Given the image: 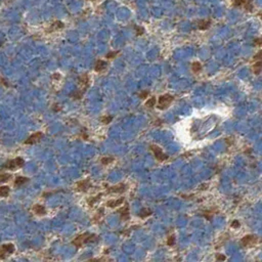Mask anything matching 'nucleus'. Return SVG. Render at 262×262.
I'll return each mask as SVG.
<instances>
[{
	"mask_svg": "<svg viewBox=\"0 0 262 262\" xmlns=\"http://www.w3.org/2000/svg\"><path fill=\"white\" fill-rule=\"evenodd\" d=\"M97 239L98 238L95 235H90V234H88V232H84V234L76 236V238L72 241V244L74 245L76 248H81L82 246H84L85 244L95 242Z\"/></svg>",
	"mask_w": 262,
	"mask_h": 262,
	"instance_id": "f257e3e1",
	"label": "nucleus"
},
{
	"mask_svg": "<svg viewBox=\"0 0 262 262\" xmlns=\"http://www.w3.org/2000/svg\"><path fill=\"white\" fill-rule=\"evenodd\" d=\"M25 165V160L23 158H15L12 160H9L6 163H4L2 166V169L6 170H15V169L22 168Z\"/></svg>",
	"mask_w": 262,
	"mask_h": 262,
	"instance_id": "f03ea898",
	"label": "nucleus"
},
{
	"mask_svg": "<svg viewBox=\"0 0 262 262\" xmlns=\"http://www.w3.org/2000/svg\"><path fill=\"white\" fill-rule=\"evenodd\" d=\"M174 97L170 94H164L159 97V103H158V108L159 110H166L170 107L171 103L173 101Z\"/></svg>",
	"mask_w": 262,
	"mask_h": 262,
	"instance_id": "7ed1b4c3",
	"label": "nucleus"
},
{
	"mask_svg": "<svg viewBox=\"0 0 262 262\" xmlns=\"http://www.w3.org/2000/svg\"><path fill=\"white\" fill-rule=\"evenodd\" d=\"M258 242V238L256 235H245L244 238H243L241 239V243L242 245L244 246V247H253V246H255L257 244Z\"/></svg>",
	"mask_w": 262,
	"mask_h": 262,
	"instance_id": "20e7f679",
	"label": "nucleus"
},
{
	"mask_svg": "<svg viewBox=\"0 0 262 262\" xmlns=\"http://www.w3.org/2000/svg\"><path fill=\"white\" fill-rule=\"evenodd\" d=\"M151 149L153 151V153H154L155 157H156V159L158 160V161L163 162V161H166V160L168 159V156L163 153L162 149L160 148V146L156 145H151Z\"/></svg>",
	"mask_w": 262,
	"mask_h": 262,
	"instance_id": "39448f33",
	"label": "nucleus"
},
{
	"mask_svg": "<svg viewBox=\"0 0 262 262\" xmlns=\"http://www.w3.org/2000/svg\"><path fill=\"white\" fill-rule=\"evenodd\" d=\"M14 252V246L12 244H4L0 248V259H5L7 255H10Z\"/></svg>",
	"mask_w": 262,
	"mask_h": 262,
	"instance_id": "423d86ee",
	"label": "nucleus"
},
{
	"mask_svg": "<svg viewBox=\"0 0 262 262\" xmlns=\"http://www.w3.org/2000/svg\"><path fill=\"white\" fill-rule=\"evenodd\" d=\"M42 138H43V133L36 132V133H34L33 135H31L26 141H25V145H34V143L39 142Z\"/></svg>",
	"mask_w": 262,
	"mask_h": 262,
	"instance_id": "0eeeda50",
	"label": "nucleus"
},
{
	"mask_svg": "<svg viewBox=\"0 0 262 262\" xmlns=\"http://www.w3.org/2000/svg\"><path fill=\"white\" fill-rule=\"evenodd\" d=\"M78 82H79V85L82 87L81 90L83 92H85V90L88 88V85H89V76L87 74H83L82 76H80L78 78Z\"/></svg>",
	"mask_w": 262,
	"mask_h": 262,
	"instance_id": "6e6552de",
	"label": "nucleus"
},
{
	"mask_svg": "<svg viewBox=\"0 0 262 262\" xmlns=\"http://www.w3.org/2000/svg\"><path fill=\"white\" fill-rule=\"evenodd\" d=\"M127 185L125 183H119L115 186H112L108 190V193H115V194H122L124 191H126Z\"/></svg>",
	"mask_w": 262,
	"mask_h": 262,
	"instance_id": "1a4fd4ad",
	"label": "nucleus"
},
{
	"mask_svg": "<svg viewBox=\"0 0 262 262\" xmlns=\"http://www.w3.org/2000/svg\"><path fill=\"white\" fill-rule=\"evenodd\" d=\"M251 1L252 0H234L235 6H244L245 9L251 10Z\"/></svg>",
	"mask_w": 262,
	"mask_h": 262,
	"instance_id": "9d476101",
	"label": "nucleus"
},
{
	"mask_svg": "<svg viewBox=\"0 0 262 262\" xmlns=\"http://www.w3.org/2000/svg\"><path fill=\"white\" fill-rule=\"evenodd\" d=\"M90 186V182H89V179H85L78 182L77 184V188L79 191H86Z\"/></svg>",
	"mask_w": 262,
	"mask_h": 262,
	"instance_id": "9b49d317",
	"label": "nucleus"
},
{
	"mask_svg": "<svg viewBox=\"0 0 262 262\" xmlns=\"http://www.w3.org/2000/svg\"><path fill=\"white\" fill-rule=\"evenodd\" d=\"M118 213L120 214L121 218H122L123 220H126L129 218V206L126 204V206L124 207V208L120 209L119 211H118Z\"/></svg>",
	"mask_w": 262,
	"mask_h": 262,
	"instance_id": "f8f14e48",
	"label": "nucleus"
},
{
	"mask_svg": "<svg viewBox=\"0 0 262 262\" xmlns=\"http://www.w3.org/2000/svg\"><path fill=\"white\" fill-rule=\"evenodd\" d=\"M123 202H124V198H120V199H118V200H110L107 202V206L110 207V208H114V207L121 205Z\"/></svg>",
	"mask_w": 262,
	"mask_h": 262,
	"instance_id": "ddd939ff",
	"label": "nucleus"
},
{
	"mask_svg": "<svg viewBox=\"0 0 262 262\" xmlns=\"http://www.w3.org/2000/svg\"><path fill=\"white\" fill-rule=\"evenodd\" d=\"M107 68V63L104 62V60H97L96 63H95V67H94V70L96 72H103L104 70Z\"/></svg>",
	"mask_w": 262,
	"mask_h": 262,
	"instance_id": "4468645a",
	"label": "nucleus"
},
{
	"mask_svg": "<svg viewBox=\"0 0 262 262\" xmlns=\"http://www.w3.org/2000/svg\"><path fill=\"white\" fill-rule=\"evenodd\" d=\"M33 210H34V212L37 214V215H45V214H46V210H45V208H44V206L39 205V204L35 205Z\"/></svg>",
	"mask_w": 262,
	"mask_h": 262,
	"instance_id": "2eb2a0df",
	"label": "nucleus"
},
{
	"mask_svg": "<svg viewBox=\"0 0 262 262\" xmlns=\"http://www.w3.org/2000/svg\"><path fill=\"white\" fill-rule=\"evenodd\" d=\"M28 181H29V178H27V177H23V176H18V177L15 178V180H14V185H15V186H22V185H23V184L27 183Z\"/></svg>",
	"mask_w": 262,
	"mask_h": 262,
	"instance_id": "dca6fc26",
	"label": "nucleus"
},
{
	"mask_svg": "<svg viewBox=\"0 0 262 262\" xmlns=\"http://www.w3.org/2000/svg\"><path fill=\"white\" fill-rule=\"evenodd\" d=\"M210 24H211V22L209 20H203V21L199 22L198 27H199V29H201V30H206V29H208L210 27Z\"/></svg>",
	"mask_w": 262,
	"mask_h": 262,
	"instance_id": "f3484780",
	"label": "nucleus"
},
{
	"mask_svg": "<svg viewBox=\"0 0 262 262\" xmlns=\"http://www.w3.org/2000/svg\"><path fill=\"white\" fill-rule=\"evenodd\" d=\"M261 69H262V63H261L260 60H259V62H257V63H254V66H253V72H254L255 75H259L260 73H261Z\"/></svg>",
	"mask_w": 262,
	"mask_h": 262,
	"instance_id": "a211bd4d",
	"label": "nucleus"
},
{
	"mask_svg": "<svg viewBox=\"0 0 262 262\" xmlns=\"http://www.w3.org/2000/svg\"><path fill=\"white\" fill-rule=\"evenodd\" d=\"M63 27V24L62 23V22H54V23L51 25V27H50L49 32L56 31V30H59V29H62Z\"/></svg>",
	"mask_w": 262,
	"mask_h": 262,
	"instance_id": "6ab92c4d",
	"label": "nucleus"
},
{
	"mask_svg": "<svg viewBox=\"0 0 262 262\" xmlns=\"http://www.w3.org/2000/svg\"><path fill=\"white\" fill-rule=\"evenodd\" d=\"M152 214H153L152 210L145 208V209H142L141 211H140L138 215H139L140 217H141V218H145V217H148V216H151Z\"/></svg>",
	"mask_w": 262,
	"mask_h": 262,
	"instance_id": "aec40b11",
	"label": "nucleus"
},
{
	"mask_svg": "<svg viewBox=\"0 0 262 262\" xmlns=\"http://www.w3.org/2000/svg\"><path fill=\"white\" fill-rule=\"evenodd\" d=\"M9 191H10V190H9L8 186H1L0 187V197H3V198L7 197Z\"/></svg>",
	"mask_w": 262,
	"mask_h": 262,
	"instance_id": "412c9836",
	"label": "nucleus"
},
{
	"mask_svg": "<svg viewBox=\"0 0 262 262\" xmlns=\"http://www.w3.org/2000/svg\"><path fill=\"white\" fill-rule=\"evenodd\" d=\"M10 178H11V174H8V173L0 174V184L8 181V179H10Z\"/></svg>",
	"mask_w": 262,
	"mask_h": 262,
	"instance_id": "4be33fe9",
	"label": "nucleus"
},
{
	"mask_svg": "<svg viewBox=\"0 0 262 262\" xmlns=\"http://www.w3.org/2000/svg\"><path fill=\"white\" fill-rule=\"evenodd\" d=\"M191 69H193L194 73H199L201 70H202V65L199 62H194L191 66Z\"/></svg>",
	"mask_w": 262,
	"mask_h": 262,
	"instance_id": "5701e85b",
	"label": "nucleus"
},
{
	"mask_svg": "<svg viewBox=\"0 0 262 262\" xmlns=\"http://www.w3.org/2000/svg\"><path fill=\"white\" fill-rule=\"evenodd\" d=\"M145 105L148 108H154L156 105V97H151L149 100H148V101L145 103Z\"/></svg>",
	"mask_w": 262,
	"mask_h": 262,
	"instance_id": "b1692460",
	"label": "nucleus"
},
{
	"mask_svg": "<svg viewBox=\"0 0 262 262\" xmlns=\"http://www.w3.org/2000/svg\"><path fill=\"white\" fill-rule=\"evenodd\" d=\"M114 158H112V157H104V158H103L101 159V164L103 165H108V164H111L112 162L114 161Z\"/></svg>",
	"mask_w": 262,
	"mask_h": 262,
	"instance_id": "393cba45",
	"label": "nucleus"
},
{
	"mask_svg": "<svg viewBox=\"0 0 262 262\" xmlns=\"http://www.w3.org/2000/svg\"><path fill=\"white\" fill-rule=\"evenodd\" d=\"M100 120H101V123L108 124V123L112 122V120H113V117H112V116H104V117H101Z\"/></svg>",
	"mask_w": 262,
	"mask_h": 262,
	"instance_id": "a878e982",
	"label": "nucleus"
},
{
	"mask_svg": "<svg viewBox=\"0 0 262 262\" xmlns=\"http://www.w3.org/2000/svg\"><path fill=\"white\" fill-rule=\"evenodd\" d=\"M175 244V236L174 235H170L167 239V245L170 246V247H172V246H174Z\"/></svg>",
	"mask_w": 262,
	"mask_h": 262,
	"instance_id": "bb28decb",
	"label": "nucleus"
},
{
	"mask_svg": "<svg viewBox=\"0 0 262 262\" xmlns=\"http://www.w3.org/2000/svg\"><path fill=\"white\" fill-rule=\"evenodd\" d=\"M100 196H101V194H98V196H95V198H92V199L88 202L89 206H93V204H94L95 202H96V201H98V200L100 199Z\"/></svg>",
	"mask_w": 262,
	"mask_h": 262,
	"instance_id": "cd10ccee",
	"label": "nucleus"
},
{
	"mask_svg": "<svg viewBox=\"0 0 262 262\" xmlns=\"http://www.w3.org/2000/svg\"><path fill=\"white\" fill-rule=\"evenodd\" d=\"M149 92L148 90H145V91H142L139 93V97L141 98V100H145V98H146L149 96Z\"/></svg>",
	"mask_w": 262,
	"mask_h": 262,
	"instance_id": "c85d7f7f",
	"label": "nucleus"
},
{
	"mask_svg": "<svg viewBox=\"0 0 262 262\" xmlns=\"http://www.w3.org/2000/svg\"><path fill=\"white\" fill-rule=\"evenodd\" d=\"M216 260L217 261H225L226 257L224 256V255H222V254H217L216 255Z\"/></svg>",
	"mask_w": 262,
	"mask_h": 262,
	"instance_id": "c756f323",
	"label": "nucleus"
},
{
	"mask_svg": "<svg viewBox=\"0 0 262 262\" xmlns=\"http://www.w3.org/2000/svg\"><path fill=\"white\" fill-rule=\"evenodd\" d=\"M118 53H119V51H112L110 53H108L107 54V59H113V57L116 56Z\"/></svg>",
	"mask_w": 262,
	"mask_h": 262,
	"instance_id": "7c9ffc66",
	"label": "nucleus"
},
{
	"mask_svg": "<svg viewBox=\"0 0 262 262\" xmlns=\"http://www.w3.org/2000/svg\"><path fill=\"white\" fill-rule=\"evenodd\" d=\"M239 222L238 221V220H234V221L231 222V226L232 228H238V227H239Z\"/></svg>",
	"mask_w": 262,
	"mask_h": 262,
	"instance_id": "2f4dec72",
	"label": "nucleus"
},
{
	"mask_svg": "<svg viewBox=\"0 0 262 262\" xmlns=\"http://www.w3.org/2000/svg\"><path fill=\"white\" fill-rule=\"evenodd\" d=\"M135 30L137 32V35H142L143 34V29L139 27H135Z\"/></svg>",
	"mask_w": 262,
	"mask_h": 262,
	"instance_id": "473e14b6",
	"label": "nucleus"
},
{
	"mask_svg": "<svg viewBox=\"0 0 262 262\" xmlns=\"http://www.w3.org/2000/svg\"><path fill=\"white\" fill-rule=\"evenodd\" d=\"M260 55H261V51H259L258 52L256 55L254 56V59H260Z\"/></svg>",
	"mask_w": 262,
	"mask_h": 262,
	"instance_id": "72a5a7b5",
	"label": "nucleus"
},
{
	"mask_svg": "<svg viewBox=\"0 0 262 262\" xmlns=\"http://www.w3.org/2000/svg\"><path fill=\"white\" fill-rule=\"evenodd\" d=\"M256 43L258 44V45H260V40H259V39H257V40H256Z\"/></svg>",
	"mask_w": 262,
	"mask_h": 262,
	"instance_id": "f704fd0d",
	"label": "nucleus"
}]
</instances>
